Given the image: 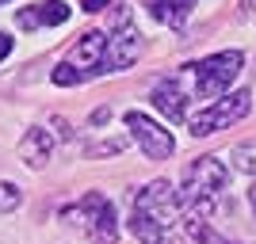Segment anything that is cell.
I'll return each instance as SVG.
<instances>
[{
    "instance_id": "2e32d148",
    "label": "cell",
    "mask_w": 256,
    "mask_h": 244,
    "mask_svg": "<svg viewBox=\"0 0 256 244\" xmlns=\"http://www.w3.org/2000/svg\"><path fill=\"white\" fill-rule=\"evenodd\" d=\"M122 145H126V141H122V138L100 141V145H92V157H104V153H122Z\"/></svg>"
},
{
    "instance_id": "7a4b0ae2",
    "label": "cell",
    "mask_w": 256,
    "mask_h": 244,
    "mask_svg": "<svg viewBox=\"0 0 256 244\" xmlns=\"http://www.w3.org/2000/svg\"><path fill=\"white\" fill-rule=\"evenodd\" d=\"M241 65H245V53L241 50H222L203 57L199 65H188L195 73V96L199 99H222L226 88H234V80L241 76Z\"/></svg>"
},
{
    "instance_id": "e0dca14e",
    "label": "cell",
    "mask_w": 256,
    "mask_h": 244,
    "mask_svg": "<svg viewBox=\"0 0 256 244\" xmlns=\"http://www.w3.org/2000/svg\"><path fill=\"white\" fill-rule=\"evenodd\" d=\"M107 4H111V0H80V8H84V11H104Z\"/></svg>"
},
{
    "instance_id": "ffe728a7",
    "label": "cell",
    "mask_w": 256,
    "mask_h": 244,
    "mask_svg": "<svg viewBox=\"0 0 256 244\" xmlns=\"http://www.w3.org/2000/svg\"><path fill=\"white\" fill-rule=\"evenodd\" d=\"M248 202H252V210H256V183H252V191H248Z\"/></svg>"
},
{
    "instance_id": "ba28073f",
    "label": "cell",
    "mask_w": 256,
    "mask_h": 244,
    "mask_svg": "<svg viewBox=\"0 0 256 244\" xmlns=\"http://www.w3.org/2000/svg\"><path fill=\"white\" fill-rule=\"evenodd\" d=\"M107 61V38L100 31L80 34V42H73L69 50V65H80V73H104Z\"/></svg>"
},
{
    "instance_id": "d6986e66",
    "label": "cell",
    "mask_w": 256,
    "mask_h": 244,
    "mask_svg": "<svg viewBox=\"0 0 256 244\" xmlns=\"http://www.w3.org/2000/svg\"><path fill=\"white\" fill-rule=\"evenodd\" d=\"M256 11V0H245V15H252Z\"/></svg>"
},
{
    "instance_id": "277c9868",
    "label": "cell",
    "mask_w": 256,
    "mask_h": 244,
    "mask_svg": "<svg viewBox=\"0 0 256 244\" xmlns=\"http://www.w3.org/2000/svg\"><path fill=\"white\" fill-rule=\"evenodd\" d=\"M230 183V168L218 157H199L188 164L184 172V202L192 210H210V199L218 191H226Z\"/></svg>"
},
{
    "instance_id": "3957f363",
    "label": "cell",
    "mask_w": 256,
    "mask_h": 244,
    "mask_svg": "<svg viewBox=\"0 0 256 244\" xmlns=\"http://www.w3.org/2000/svg\"><path fill=\"white\" fill-rule=\"evenodd\" d=\"M65 218H69V222H73L92 244H115L118 241L115 206H111V199H104L100 191H88L76 206L65 210Z\"/></svg>"
},
{
    "instance_id": "4fadbf2b",
    "label": "cell",
    "mask_w": 256,
    "mask_h": 244,
    "mask_svg": "<svg viewBox=\"0 0 256 244\" xmlns=\"http://www.w3.org/2000/svg\"><path fill=\"white\" fill-rule=\"evenodd\" d=\"M84 80V73L76 69V65H69V61H62L58 69H54V84H62V88H69V84H80Z\"/></svg>"
},
{
    "instance_id": "8992f818",
    "label": "cell",
    "mask_w": 256,
    "mask_h": 244,
    "mask_svg": "<svg viewBox=\"0 0 256 244\" xmlns=\"http://www.w3.org/2000/svg\"><path fill=\"white\" fill-rule=\"evenodd\" d=\"M126 126H130L134 141L142 145V153H146L150 160H168L172 153H176V141H172V134H168L164 126H157L150 115L130 111V115H126Z\"/></svg>"
},
{
    "instance_id": "6da1fadb",
    "label": "cell",
    "mask_w": 256,
    "mask_h": 244,
    "mask_svg": "<svg viewBox=\"0 0 256 244\" xmlns=\"http://www.w3.org/2000/svg\"><path fill=\"white\" fill-rule=\"evenodd\" d=\"M180 210V195L172 191V183L153 180L146 183L134 199V218H130V233L138 237L142 244H164L172 222Z\"/></svg>"
},
{
    "instance_id": "44dd1931",
    "label": "cell",
    "mask_w": 256,
    "mask_h": 244,
    "mask_svg": "<svg viewBox=\"0 0 256 244\" xmlns=\"http://www.w3.org/2000/svg\"><path fill=\"white\" fill-rule=\"evenodd\" d=\"M0 4H4V0H0Z\"/></svg>"
},
{
    "instance_id": "9a60e30c",
    "label": "cell",
    "mask_w": 256,
    "mask_h": 244,
    "mask_svg": "<svg viewBox=\"0 0 256 244\" xmlns=\"http://www.w3.org/2000/svg\"><path fill=\"white\" fill-rule=\"evenodd\" d=\"M20 202H23L20 187H12V183H0V210H16Z\"/></svg>"
},
{
    "instance_id": "7c38bea8",
    "label": "cell",
    "mask_w": 256,
    "mask_h": 244,
    "mask_svg": "<svg viewBox=\"0 0 256 244\" xmlns=\"http://www.w3.org/2000/svg\"><path fill=\"white\" fill-rule=\"evenodd\" d=\"M192 11H195V0H153V19L168 23V27H184Z\"/></svg>"
},
{
    "instance_id": "52a82bcc",
    "label": "cell",
    "mask_w": 256,
    "mask_h": 244,
    "mask_svg": "<svg viewBox=\"0 0 256 244\" xmlns=\"http://www.w3.org/2000/svg\"><path fill=\"white\" fill-rule=\"evenodd\" d=\"M138 57H142V34L134 31V27H118V31L111 34V42H107V61H104V69L118 73V69H130Z\"/></svg>"
},
{
    "instance_id": "9c48e42d",
    "label": "cell",
    "mask_w": 256,
    "mask_h": 244,
    "mask_svg": "<svg viewBox=\"0 0 256 244\" xmlns=\"http://www.w3.org/2000/svg\"><path fill=\"white\" fill-rule=\"evenodd\" d=\"M20 157L31 164V168H46L54 157V138H50V130L42 126H31L27 134L20 138Z\"/></svg>"
},
{
    "instance_id": "5bb4252c",
    "label": "cell",
    "mask_w": 256,
    "mask_h": 244,
    "mask_svg": "<svg viewBox=\"0 0 256 244\" xmlns=\"http://www.w3.org/2000/svg\"><path fill=\"white\" fill-rule=\"evenodd\" d=\"M234 160H237V168H241V172H252V176H256V145H237Z\"/></svg>"
},
{
    "instance_id": "ac0fdd59",
    "label": "cell",
    "mask_w": 256,
    "mask_h": 244,
    "mask_svg": "<svg viewBox=\"0 0 256 244\" xmlns=\"http://www.w3.org/2000/svg\"><path fill=\"white\" fill-rule=\"evenodd\" d=\"M8 53H12V38H8V34H4V31H0V61H4Z\"/></svg>"
},
{
    "instance_id": "8fae6325",
    "label": "cell",
    "mask_w": 256,
    "mask_h": 244,
    "mask_svg": "<svg viewBox=\"0 0 256 244\" xmlns=\"http://www.w3.org/2000/svg\"><path fill=\"white\" fill-rule=\"evenodd\" d=\"M153 107H157L168 122H184V118H188V103H184L180 80H160V84L153 88Z\"/></svg>"
},
{
    "instance_id": "30bf717a",
    "label": "cell",
    "mask_w": 256,
    "mask_h": 244,
    "mask_svg": "<svg viewBox=\"0 0 256 244\" xmlns=\"http://www.w3.org/2000/svg\"><path fill=\"white\" fill-rule=\"evenodd\" d=\"M69 19V8L62 0H50V4H31V8H20L16 23L23 31H34V27H54V23H65Z\"/></svg>"
},
{
    "instance_id": "5b68a950",
    "label": "cell",
    "mask_w": 256,
    "mask_h": 244,
    "mask_svg": "<svg viewBox=\"0 0 256 244\" xmlns=\"http://www.w3.org/2000/svg\"><path fill=\"white\" fill-rule=\"evenodd\" d=\"M248 107H252V96H248L245 88L241 92H230V96L214 99L210 107H203L195 118H188V130H192L195 138H206V134H218V130L234 126L241 118L248 115Z\"/></svg>"
}]
</instances>
